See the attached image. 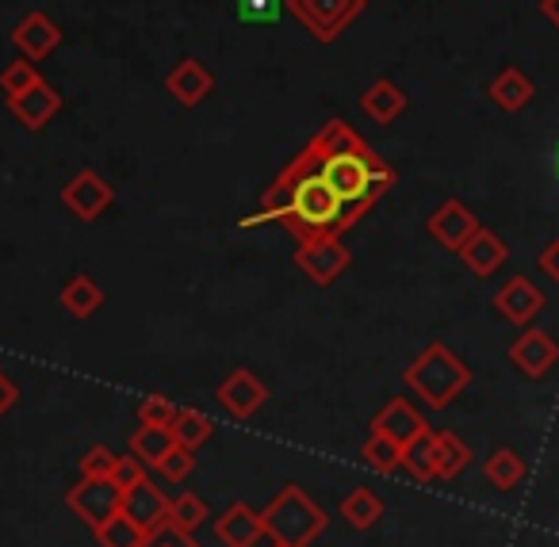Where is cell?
Instances as JSON below:
<instances>
[{
    "mask_svg": "<svg viewBox=\"0 0 559 547\" xmlns=\"http://www.w3.org/2000/svg\"><path fill=\"white\" fill-rule=\"evenodd\" d=\"M169 432H173V440H177L180 448H192V452H195V448H203L211 437H215V421H211L203 409L185 406V409H177Z\"/></svg>",
    "mask_w": 559,
    "mask_h": 547,
    "instance_id": "obj_27",
    "label": "cell"
},
{
    "mask_svg": "<svg viewBox=\"0 0 559 547\" xmlns=\"http://www.w3.org/2000/svg\"><path fill=\"white\" fill-rule=\"evenodd\" d=\"M299 154L314 165L322 180L337 192V200L357 215V223L395 188V169L353 131L345 119H326L311 134Z\"/></svg>",
    "mask_w": 559,
    "mask_h": 547,
    "instance_id": "obj_2",
    "label": "cell"
},
{
    "mask_svg": "<svg viewBox=\"0 0 559 547\" xmlns=\"http://www.w3.org/2000/svg\"><path fill=\"white\" fill-rule=\"evenodd\" d=\"M12 47L20 50V58L27 62H43L62 47V27L47 16V12H27L16 27H12Z\"/></svg>",
    "mask_w": 559,
    "mask_h": 547,
    "instance_id": "obj_11",
    "label": "cell"
},
{
    "mask_svg": "<svg viewBox=\"0 0 559 547\" xmlns=\"http://www.w3.org/2000/svg\"><path fill=\"white\" fill-rule=\"evenodd\" d=\"M146 478V463L139 460V455H119V463H116V471H111V483L119 486V490H134V486Z\"/></svg>",
    "mask_w": 559,
    "mask_h": 547,
    "instance_id": "obj_37",
    "label": "cell"
},
{
    "mask_svg": "<svg viewBox=\"0 0 559 547\" xmlns=\"http://www.w3.org/2000/svg\"><path fill=\"white\" fill-rule=\"evenodd\" d=\"M123 513L131 516V521H139V528L146 532V536H154V532H162L165 524H169V494L157 483H150V475H146L134 490L123 494Z\"/></svg>",
    "mask_w": 559,
    "mask_h": 547,
    "instance_id": "obj_14",
    "label": "cell"
},
{
    "mask_svg": "<svg viewBox=\"0 0 559 547\" xmlns=\"http://www.w3.org/2000/svg\"><path fill=\"white\" fill-rule=\"evenodd\" d=\"M165 93L180 104V108H200L211 93H215V73L200 62V58H180L165 78Z\"/></svg>",
    "mask_w": 559,
    "mask_h": 547,
    "instance_id": "obj_13",
    "label": "cell"
},
{
    "mask_svg": "<svg viewBox=\"0 0 559 547\" xmlns=\"http://www.w3.org/2000/svg\"><path fill=\"white\" fill-rule=\"evenodd\" d=\"M177 448V440H173L169 429H150V425H139V429L131 432V455H139L146 467H162L165 455Z\"/></svg>",
    "mask_w": 559,
    "mask_h": 547,
    "instance_id": "obj_28",
    "label": "cell"
},
{
    "mask_svg": "<svg viewBox=\"0 0 559 547\" xmlns=\"http://www.w3.org/2000/svg\"><path fill=\"white\" fill-rule=\"evenodd\" d=\"M119 455L111 452L108 444H93L81 452L78 467H81V478H111V471H116Z\"/></svg>",
    "mask_w": 559,
    "mask_h": 547,
    "instance_id": "obj_34",
    "label": "cell"
},
{
    "mask_svg": "<svg viewBox=\"0 0 559 547\" xmlns=\"http://www.w3.org/2000/svg\"><path fill=\"white\" fill-rule=\"evenodd\" d=\"M360 460H365L376 475H395V471L403 467V448H399L395 440L372 432V437L365 440V448H360Z\"/></svg>",
    "mask_w": 559,
    "mask_h": 547,
    "instance_id": "obj_30",
    "label": "cell"
},
{
    "mask_svg": "<svg viewBox=\"0 0 559 547\" xmlns=\"http://www.w3.org/2000/svg\"><path fill=\"white\" fill-rule=\"evenodd\" d=\"M556 360H559V345L551 341V333H544V330H525L510 345V364L525 379H544L556 368Z\"/></svg>",
    "mask_w": 559,
    "mask_h": 547,
    "instance_id": "obj_15",
    "label": "cell"
},
{
    "mask_svg": "<svg viewBox=\"0 0 559 547\" xmlns=\"http://www.w3.org/2000/svg\"><path fill=\"white\" fill-rule=\"evenodd\" d=\"M288 12V0H238V20L246 24H276Z\"/></svg>",
    "mask_w": 559,
    "mask_h": 547,
    "instance_id": "obj_35",
    "label": "cell"
},
{
    "mask_svg": "<svg viewBox=\"0 0 559 547\" xmlns=\"http://www.w3.org/2000/svg\"><path fill=\"white\" fill-rule=\"evenodd\" d=\"M62 203L73 218H81V223H96V218L116 203V188H111L96 169H81L78 177L62 188Z\"/></svg>",
    "mask_w": 559,
    "mask_h": 547,
    "instance_id": "obj_8",
    "label": "cell"
},
{
    "mask_svg": "<svg viewBox=\"0 0 559 547\" xmlns=\"http://www.w3.org/2000/svg\"><path fill=\"white\" fill-rule=\"evenodd\" d=\"M58 299H62V307L70 310L73 318L88 322V318L104 307V287L96 284L88 272H78V276H70V284L62 287V295H58Z\"/></svg>",
    "mask_w": 559,
    "mask_h": 547,
    "instance_id": "obj_23",
    "label": "cell"
},
{
    "mask_svg": "<svg viewBox=\"0 0 559 547\" xmlns=\"http://www.w3.org/2000/svg\"><path fill=\"white\" fill-rule=\"evenodd\" d=\"M368 9V0H288V12L314 43H334Z\"/></svg>",
    "mask_w": 559,
    "mask_h": 547,
    "instance_id": "obj_5",
    "label": "cell"
},
{
    "mask_svg": "<svg viewBox=\"0 0 559 547\" xmlns=\"http://www.w3.org/2000/svg\"><path fill=\"white\" fill-rule=\"evenodd\" d=\"M39 81H43V73L35 70V62H27V58H16V62H9V66H4V73H0V93L12 100V96L35 88Z\"/></svg>",
    "mask_w": 559,
    "mask_h": 547,
    "instance_id": "obj_32",
    "label": "cell"
},
{
    "mask_svg": "<svg viewBox=\"0 0 559 547\" xmlns=\"http://www.w3.org/2000/svg\"><path fill=\"white\" fill-rule=\"evenodd\" d=\"M142 547H200V544H195V536H180V532H173L169 524H165L162 532L146 536V544Z\"/></svg>",
    "mask_w": 559,
    "mask_h": 547,
    "instance_id": "obj_38",
    "label": "cell"
},
{
    "mask_svg": "<svg viewBox=\"0 0 559 547\" xmlns=\"http://www.w3.org/2000/svg\"><path fill=\"white\" fill-rule=\"evenodd\" d=\"M261 516H264V532H269L276 544H288V547H311L330 524L319 501L307 490H299V486H284V490L261 509Z\"/></svg>",
    "mask_w": 559,
    "mask_h": 547,
    "instance_id": "obj_4",
    "label": "cell"
},
{
    "mask_svg": "<svg viewBox=\"0 0 559 547\" xmlns=\"http://www.w3.org/2000/svg\"><path fill=\"white\" fill-rule=\"evenodd\" d=\"M403 383L429 409H449L467 391V383H472V368L449 345L433 341V345H426L411 360V368L403 371Z\"/></svg>",
    "mask_w": 559,
    "mask_h": 547,
    "instance_id": "obj_3",
    "label": "cell"
},
{
    "mask_svg": "<svg viewBox=\"0 0 559 547\" xmlns=\"http://www.w3.org/2000/svg\"><path fill=\"white\" fill-rule=\"evenodd\" d=\"M215 399H218V406L234 417V421H253L257 409H261L264 399H269V387H264L249 368H234L230 376L218 383Z\"/></svg>",
    "mask_w": 559,
    "mask_h": 547,
    "instance_id": "obj_9",
    "label": "cell"
},
{
    "mask_svg": "<svg viewBox=\"0 0 559 547\" xmlns=\"http://www.w3.org/2000/svg\"><path fill=\"white\" fill-rule=\"evenodd\" d=\"M215 536L223 539L226 547H257V539L269 536V532H264L261 509H253L249 501H234L230 509L218 513Z\"/></svg>",
    "mask_w": 559,
    "mask_h": 547,
    "instance_id": "obj_17",
    "label": "cell"
},
{
    "mask_svg": "<svg viewBox=\"0 0 559 547\" xmlns=\"http://www.w3.org/2000/svg\"><path fill=\"white\" fill-rule=\"evenodd\" d=\"M337 513H342V521H349V528L368 532V528H376V524L383 521V501H380V494H376V490L357 486V490H349L342 498Z\"/></svg>",
    "mask_w": 559,
    "mask_h": 547,
    "instance_id": "obj_24",
    "label": "cell"
},
{
    "mask_svg": "<svg viewBox=\"0 0 559 547\" xmlns=\"http://www.w3.org/2000/svg\"><path fill=\"white\" fill-rule=\"evenodd\" d=\"M426 429H429L426 417H421L418 409H414V402H406V399H391L388 406L372 417V432L395 440L399 448H406L414 437H421Z\"/></svg>",
    "mask_w": 559,
    "mask_h": 547,
    "instance_id": "obj_18",
    "label": "cell"
},
{
    "mask_svg": "<svg viewBox=\"0 0 559 547\" xmlns=\"http://www.w3.org/2000/svg\"><path fill=\"white\" fill-rule=\"evenodd\" d=\"M292 264H296L311 284L334 287L337 280L345 276V269L353 264V253H349V246H342L337 234H322V238L299 241V249L292 253Z\"/></svg>",
    "mask_w": 559,
    "mask_h": 547,
    "instance_id": "obj_6",
    "label": "cell"
},
{
    "mask_svg": "<svg viewBox=\"0 0 559 547\" xmlns=\"http://www.w3.org/2000/svg\"><path fill=\"white\" fill-rule=\"evenodd\" d=\"M540 16L559 32V0H540Z\"/></svg>",
    "mask_w": 559,
    "mask_h": 547,
    "instance_id": "obj_41",
    "label": "cell"
},
{
    "mask_svg": "<svg viewBox=\"0 0 559 547\" xmlns=\"http://www.w3.org/2000/svg\"><path fill=\"white\" fill-rule=\"evenodd\" d=\"M406 108H411V96H406L403 88H399L395 81H388V78L372 81V85L360 93V111H365V116L372 119V123H380V127L395 123Z\"/></svg>",
    "mask_w": 559,
    "mask_h": 547,
    "instance_id": "obj_20",
    "label": "cell"
},
{
    "mask_svg": "<svg viewBox=\"0 0 559 547\" xmlns=\"http://www.w3.org/2000/svg\"><path fill=\"white\" fill-rule=\"evenodd\" d=\"M272 547H288V544H276V539H272Z\"/></svg>",
    "mask_w": 559,
    "mask_h": 547,
    "instance_id": "obj_42",
    "label": "cell"
},
{
    "mask_svg": "<svg viewBox=\"0 0 559 547\" xmlns=\"http://www.w3.org/2000/svg\"><path fill=\"white\" fill-rule=\"evenodd\" d=\"M490 302H495V310L506 318V322L525 330V325H533V318L544 310V292L528 276H513L498 287Z\"/></svg>",
    "mask_w": 559,
    "mask_h": 547,
    "instance_id": "obj_12",
    "label": "cell"
},
{
    "mask_svg": "<svg viewBox=\"0 0 559 547\" xmlns=\"http://www.w3.org/2000/svg\"><path fill=\"white\" fill-rule=\"evenodd\" d=\"M9 111H12V119H16V123L24 127V131L39 134L43 127H47L50 119H55L58 111H62V93H58L55 85H47V81H39V85L27 88V93L12 96Z\"/></svg>",
    "mask_w": 559,
    "mask_h": 547,
    "instance_id": "obj_16",
    "label": "cell"
},
{
    "mask_svg": "<svg viewBox=\"0 0 559 547\" xmlns=\"http://www.w3.org/2000/svg\"><path fill=\"white\" fill-rule=\"evenodd\" d=\"M536 264H540V272L551 280V284H559V238H551L548 246L540 249V257H536Z\"/></svg>",
    "mask_w": 559,
    "mask_h": 547,
    "instance_id": "obj_39",
    "label": "cell"
},
{
    "mask_svg": "<svg viewBox=\"0 0 559 547\" xmlns=\"http://www.w3.org/2000/svg\"><path fill=\"white\" fill-rule=\"evenodd\" d=\"M177 409L180 406H173L165 394H146L134 414H139V425H150V429H169L173 417H177Z\"/></svg>",
    "mask_w": 559,
    "mask_h": 547,
    "instance_id": "obj_33",
    "label": "cell"
},
{
    "mask_svg": "<svg viewBox=\"0 0 559 547\" xmlns=\"http://www.w3.org/2000/svg\"><path fill=\"white\" fill-rule=\"evenodd\" d=\"M66 506H70V513L78 516L85 528L96 532L104 521H111V516L123 509V490H119L111 478H81V483L66 494Z\"/></svg>",
    "mask_w": 559,
    "mask_h": 547,
    "instance_id": "obj_7",
    "label": "cell"
},
{
    "mask_svg": "<svg viewBox=\"0 0 559 547\" xmlns=\"http://www.w3.org/2000/svg\"><path fill=\"white\" fill-rule=\"evenodd\" d=\"M207 521H211V509L203 498H195V494H188V490H180L177 498H169V528L173 532L195 536Z\"/></svg>",
    "mask_w": 559,
    "mask_h": 547,
    "instance_id": "obj_26",
    "label": "cell"
},
{
    "mask_svg": "<svg viewBox=\"0 0 559 547\" xmlns=\"http://www.w3.org/2000/svg\"><path fill=\"white\" fill-rule=\"evenodd\" d=\"M472 463V448H467L464 437H456V432L433 429V478H441V483H452L456 475H464V467Z\"/></svg>",
    "mask_w": 559,
    "mask_h": 547,
    "instance_id": "obj_22",
    "label": "cell"
},
{
    "mask_svg": "<svg viewBox=\"0 0 559 547\" xmlns=\"http://www.w3.org/2000/svg\"><path fill=\"white\" fill-rule=\"evenodd\" d=\"M261 223H280L296 241H307L322 238V234H337L342 238L345 230L357 226V215L337 200V192L314 173V165L304 154H296L276 173V180L264 188L261 211L238 218L241 230Z\"/></svg>",
    "mask_w": 559,
    "mask_h": 547,
    "instance_id": "obj_1",
    "label": "cell"
},
{
    "mask_svg": "<svg viewBox=\"0 0 559 547\" xmlns=\"http://www.w3.org/2000/svg\"><path fill=\"white\" fill-rule=\"evenodd\" d=\"M460 261H464V269L472 272V276L487 280L495 276L498 269L506 264V257H510V246H506L502 238H498L495 230H487V226H479V230L467 238V246L460 249Z\"/></svg>",
    "mask_w": 559,
    "mask_h": 547,
    "instance_id": "obj_19",
    "label": "cell"
},
{
    "mask_svg": "<svg viewBox=\"0 0 559 547\" xmlns=\"http://www.w3.org/2000/svg\"><path fill=\"white\" fill-rule=\"evenodd\" d=\"M16 402H20V387L12 383L9 376H4V368H0V417L9 414V409L16 406Z\"/></svg>",
    "mask_w": 559,
    "mask_h": 547,
    "instance_id": "obj_40",
    "label": "cell"
},
{
    "mask_svg": "<svg viewBox=\"0 0 559 547\" xmlns=\"http://www.w3.org/2000/svg\"><path fill=\"white\" fill-rule=\"evenodd\" d=\"M403 467L411 471L414 483H433V429H426L403 448Z\"/></svg>",
    "mask_w": 559,
    "mask_h": 547,
    "instance_id": "obj_31",
    "label": "cell"
},
{
    "mask_svg": "<svg viewBox=\"0 0 559 547\" xmlns=\"http://www.w3.org/2000/svg\"><path fill=\"white\" fill-rule=\"evenodd\" d=\"M483 478L502 494L513 490V486H521V478H525V460H521V452H513V448H498V452H490L487 460H483Z\"/></svg>",
    "mask_w": 559,
    "mask_h": 547,
    "instance_id": "obj_25",
    "label": "cell"
},
{
    "mask_svg": "<svg viewBox=\"0 0 559 547\" xmlns=\"http://www.w3.org/2000/svg\"><path fill=\"white\" fill-rule=\"evenodd\" d=\"M479 226H483L479 215H475L464 200H444L441 207L429 215L426 230H429V238H433L437 246H444L449 253H460V249L467 246V238H472Z\"/></svg>",
    "mask_w": 559,
    "mask_h": 547,
    "instance_id": "obj_10",
    "label": "cell"
},
{
    "mask_svg": "<svg viewBox=\"0 0 559 547\" xmlns=\"http://www.w3.org/2000/svg\"><path fill=\"white\" fill-rule=\"evenodd\" d=\"M192 471H195V452H192V448H180V444H177V448H173V452L162 460V467H157V475H162L165 483L180 486L188 475H192Z\"/></svg>",
    "mask_w": 559,
    "mask_h": 547,
    "instance_id": "obj_36",
    "label": "cell"
},
{
    "mask_svg": "<svg viewBox=\"0 0 559 547\" xmlns=\"http://www.w3.org/2000/svg\"><path fill=\"white\" fill-rule=\"evenodd\" d=\"M487 96H490V104H495V108H502V111H510V116H518V111H525L528 104H533L536 85L525 78V73L518 70V66H506V70L498 73V78L487 85Z\"/></svg>",
    "mask_w": 559,
    "mask_h": 547,
    "instance_id": "obj_21",
    "label": "cell"
},
{
    "mask_svg": "<svg viewBox=\"0 0 559 547\" xmlns=\"http://www.w3.org/2000/svg\"><path fill=\"white\" fill-rule=\"evenodd\" d=\"M93 536H96V544H100V547H142V544H146V532H142L139 521H131L123 509H119L111 521H104Z\"/></svg>",
    "mask_w": 559,
    "mask_h": 547,
    "instance_id": "obj_29",
    "label": "cell"
}]
</instances>
